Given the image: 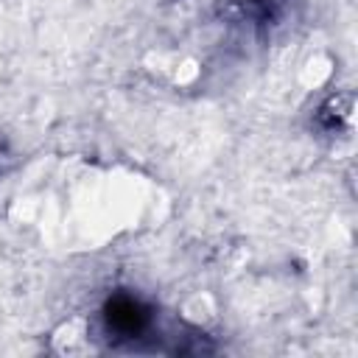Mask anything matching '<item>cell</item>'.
Returning <instances> with one entry per match:
<instances>
[{
    "label": "cell",
    "instance_id": "6da1fadb",
    "mask_svg": "<svg viewBox=\"0 0 358 358\" xmlns=\"http://www.w3.org/2000/svg\"><path fill=\"white\" fill-rule=\"evenodd\" d=\"M103 327L115 341H137L154 324V310L134 294L117 291L103 302Z\"/></svg>",
    "mask_w": 358,
    "mask_h": 358
}]
</instances>
